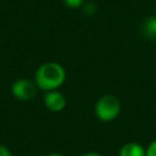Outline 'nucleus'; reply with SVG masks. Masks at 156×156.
<instances>
[{"instance_id": "f257e3e1", "label": "nucleus", "mask_w": 156, "mask_h": 156, "mask_svg": "<svg viewBox=\"0 0 156 156\" xmlns=\"http://www.w3.org/2000/svg\"><path fill=\"white\" fill-rule=\"evenodd\" d=\"M66 79V71L65 68L57 62H46L41 65L34 76V82L38 88L50 91L57 90Z\"/></svg>"}, {"instance_id": "f03ea898", "label": "nucleus", "mask_w": 156, "mask_h": 156, "mask_svg": "<svg viewBox=\"0 0 156 156\" xmlns=\"http://www.w3.org/2000/svg\"><path fill=\"white\" fill-rule=\"evenodd\" d=\"M121 112V101L117 96L106 94L102 95L95 105V115L104 122H111L118 117Z\"/></svg>"}, {"instance_id": "7ed1b4c3", "label": "nucleus", "mask_w": 156, "mask_h": 156, "mask_svg": "<svg viewBox=\"0 0 156 156\" xmlns=\"http://www.w3.org/2000/svg\"><path fill=\"white\" fill-rule=\"evenodd\" d=\"M38 85L35 82L26 79V78H20L15 80L11 85V93L12 95L21 100V101H29L37 95Z\"/></svg>"}, {"instance_id": "20e7f679", "label": "nucleus", "mask_w": 156, "mask_h": 156, "mask_svg": "<svg viewBox=\"0 0 156 156\" xmlns=\"http://www.w3.org/2000/svg\"><path fill=\"white\" fill-rule=\"evenodd\" d=\"M44 104L46 108L51 112H60L66 107L67 100L65 95L58 90H50L46 91L44 96Z\"/></svg>"}, {"instance_id": "39448f33", "label": "nucleus", "mask_w": 156, "mask_h": 156, "mask_svg": "<svg viewBox=\"0 0 156 156\" xmlns=\"http://www.w3.org/2000/svg\"><path fill=\"white\" fill-rule=\"evenodd\" d=\"M146 150L138 143H127L119 150V156H145Z\"/></svg>"}, {"instance_id": "423d86ee", "label": "nucleus", "mask_w": 156, "mask_h": 156, "mask_svg": "<svg viewBox=\"0 0 156 156\" xmlns=\"http://www.w3.org/2000/svg\"><path fill=\"white\" fill-rule=\"evenodd\" d=\"M143 33L147 38H156V17H149L143 23Z\"/></svg>"}, {"instance_id": "0eeeda50", "label": "nucleus", "mask_w": 156, "mask_h": 156, "mask_svg": "<svg viewBox=\"0 0 156 156\" xmlns=\"http://www.w3.org/2000/svg\"><path fill=\"white\" fill-rule=\"evenodd\" d=\"M63 2L68 6V7H72V9H76V7H79L83 5L84 0H63Z\"/></svg>"}, {"instance_id": "6e6552de", "label": "nucleus", "mask_w": 156, "mask_h": 156, "mask_svg": "<svg viewBox=\"0 0 156 156\" xmlns=\"http://www.w3.org/2000/svg\"><path fill=\"white\" fill-rule=\"evenodd\" d=\"M145 156H156V139L147 146Z\"/></svg>"}, {"instance_id": "1a4fd4ad", "label": "nucleus", "mask_w": 156, "mask_h": 156, "mask_svg": "<svg viewBox=\"0 0 156 156\" xmlns=\"http://www.w3.org/2000/svg\"><path fill=\"white\" fill-rule=\"evenodd\" d=\"M0 156H12V155H11V151L9 150L7 146L0 145Z\"/></svg>"}, {"instance_id": "9d476101", "label": "nucleus", "mask_w": 156, "mask_h": 156, "mask_svg": "<svg viewBox=\"0 0 156 156\" xmlns=\"http://www.w3.org/2000/svg\"><path fill=\"white\" fill-rule=\"evenodd\" d=\"M95 10H96V7L94 6V4H91V2L85 4V12H87L88 15H93V13L95 12Z\"/></svg>"}, {"instance_id": "9b49d317", "label": "nucleus", "mask_w": 156, "mask_h": 156, "mask_svg": "<svg viewBox=\"0 0 156 156\" xmlns=\"http://www.w3.org/2000/svg\"><path fill=\"white\" fill-rule=\"evenodd\" d=\"M82 156H101V155H99L96 152H87V154H83Z\"/></svg>"}, {"instance_id": "f8f14e48", "label": "nucleus", "mask_w": 156, "mask_h": 156, "mask_svg": "<svg viewBox=\"0 0 156 156\" xmlns=\"http://www.w3.org/2000/svg\"><path fill=\"white\" fill-rule=\"evenodd\" d=\"M46 156H62V155L61 154H57V152H51V154H49Z\"/></svg>"}]
</instances>
